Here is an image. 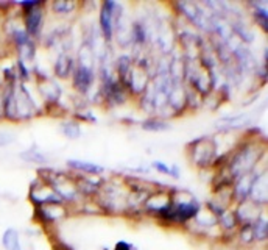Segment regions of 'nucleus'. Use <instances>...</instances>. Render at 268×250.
Instances as JSON below:
<instances>
[{
    "instance_id": "nucleus-1",
    "label": "nucleus",
    "mask_w": 268,
    "mask_h": 250,
    "mask_svg": "<svg viewBox=\"0 0 268 250\" xmlns=\"http://www.w3.org/2000/svg\"><path fill=\"white\" fill-rule=\"evenodd\" d=\"M267 156V144L261 136L245 135L231 153L223 168L229 174L233 181L242 175L254 174L259 163Z\"/></svg>"
},
{
    "instance_id": "nucleus-2",
    "label": "nucleus",
    "mask_w": 268,
    "mask_h": 250,
    "mask_svg": "<svg viewBox=\"0 0 268 250\" xmlns=\"http://www.w3.org/2000/svg\"><path fill=\"white\" fill-rule=\"evenodd\" d=\"M128 194L129 189L123 177H113L109 180L103 179L100 191L94 200L100 207L103 214L109 216H126L128 211Z\"/></svg>"
},
{
    "instance_id": "nucleus-3",
    "label": "nucleus",
    "mask_w": 268,
    "mask_h": 250,
    "mask_svg": "<svg viewBox=\"0 0 268 250\" xmlns=\"http://www.w3.org/2000/svg\"><path fill=\"white\" fill-rule=\"evenodd\" d=\"M187 161L198 171H212L217 161L215 145L212 136H201L186 145Z\"/></svg>"
},
{
    "instance_id": "nucleus-4",
    "label": "nucleus",
    "mask_w": 268,
    "mask_h": 250,
    "mask_svg": "<svg viewBox=\"0 0 268 250\" xmlns=\"http://www.w3.org/2000/svg\"><path fill=\"white\" fill-rule=\"evenodd\" d=\"M125 16L123 5L116 0H103L98 6V33L105 44L114 42V29L119 19Z\"/></svg>"
},
{
    "instance_id": "nucleus-5",
    "label": "nucleus",
    "mask_w": 268,
    "mask_h": 250,
    "mask_svg": "<svg viewBox=\"0 0 268 250\" xmlns=\"http://www.w3.org/2000/svg\"><path fill=\"white\" fill-rule=\"evenodd\" d=\"M170 191H172V188H158V189L151 191L149 196H147L144 205H142V216L158 220L165 213V210L169 208L170 202H172Z\"/></svg>"
},
{
    "instance_id": "nucleus-6",
    "label": "nucleus",
    "mask_w": 268,
    "mask_h": 250,
    "mask_svg": "<svg viewBox=\"0 0 268 250\" xmlns=\"http://www.w3.org/2000/svg\"><path fill=\"white\" fill-rule=\"evenodd\" d=\"M29 200L33 205V208L49 207V205H64V202L58 197V194L47 183H44L39 177H36V180L30 184Z\"/></svg>"
},
{
    "instance_id": "nucleus-7",
    "label": "nucleus",
    "mask_w": 268,
    "mask_h": 250,
    "mask_svg": "<svg viewBox=\"0 0 268 250\" xmlns=\"http://www.w3.org/2000/svg\"><path fill=\"white\" fill-rule=\"evenodd\" d=\"M45 3L33 8L30 11L22 13V27L31 39L39 42L45 30Z\"/></svg>"
},
{
    "instance_id": "nucleus-8",
    "label": "nucleus",
    "mask_w": 268,
    "mask_h": 250,
    "mask_svg": "<svg viewBox=\"0 0 268 250\" xmlns=\"http://www.w3.org/2000/svg\"><path fill=\"white\" fill-rule=\"evenodd\" d=\"M69 214L70 211L66 205H49V207L33 208V220L38 225L45 228L58 225L60 222H62Z\"/></svg>"
},
{
    "instance_id": "nucleus-9",
    "label": "nucleus",
    "mask_w": 268,
    "mask_h": 250,
    "mask_svg": "<svg viewBox=\"0 0 268 250\" xmlns=\"http://www.w3.org/2000/svg\"><path fill=\"white\" fill-rule=\"evenodd\" d=\"M233 210H234L236 219L238 222V227H251L253 224H256L257 219L262 216V213L267 208L256 205L251 200H243V202L236 203Z\"/></svg>"
},
{
    "instance_id": "nucleus-10",
    "label": "nucleus",
    "mask_w": 268,
    "mask_h": 250,
    "mask_svg": "<svg viewBox=\"0 0 268 250\" xmlns=\"http://www.w3.org/2000/svg\"><path fill=\"white\" fill-rule=\"evenodd\" d=\"M75 69V57L69 52V50H62L57 60H55L52 72H53V78L57 80H69L72 77V72Z\"/></svg>"
},
{
    "instance_id": "nucleus-11",
    "label": "nucleus",
    "mask_w": 268,
    "mask_h": 250,
    "mask_svg": "<svg viewBox=\"0 0 268 250\" xmlns=\"http://www.w3.org/2000/svg\"><path fill=\"white\" fill-rule=\"evenodd\" d=\"M67 168L72 174L77 175H88V177H101L105 174V168L98 163L94 161H86V160H77L70 158L66 161Z\"/></svg>"
},
{
    "instance_id": "nucleus-12",
    "label": "nucleus",
    "mask_w": 268,
    "mask_h": 250,
    "mask_svg": "<svg viewBox=\"0 0 268 250\" xmlns=\"http://www.w3.org/2000/svg\"><path fill=\"white\" fill-rule=\"evenodd\" d=\"M248 200L254 202L256 205L262 207V208H267V205H268V177H267V172H262V174H259L254 177Z\"/></svg>"
},
{
    "instance_id": "nucleus-13",
    "label": "nucleus",
    "mask_w": 268,
    "mask_h": 250,
    "mask_svg": "<svg viewBox=\"0 0 268 250\" xmlns=\"http://www.w3.org/2000/svg\"><path fill=\"white\" fill-rule=\"evenodd\" d=\"M256 174H246L238 177L233 181V199H234V205L238 202H243L248 200L249 197V192H251V186H253V181H254Z\"/></svg>"
},
{
    "instance_id": "nucleus-14",
    "label": "nucleus",
    "mask_w": 268,
    "mask_h": 250,
    "mask_svg": "<svg viewBox=\"0 0 268 250\" xmlns=\"http://www.w3.org/2000/svg\"><path fill=\"white\" fill-rule=\"evenodd\" d=\"M246 8L249 10V16H251L254 25H257L264 33H267L268 32V8H267V3L253 2V3H246Z\"/></svg>"
},
{
    "instance_id": "nucleus-15",
    "label": "nucleus",
    "mask_w": 268,
    "mask_h": 250,
    "mask_svg": "<svg viewBox=\"0 0 268 250\" xmlns=\"http://www.w3.org/2000/svg\"><path fill=\"white\" fill-rule=\"evenodd\" d=\"M45 8L52 11L55 16L60 17H67L80 11L81 3L78 2H70V0H55V2L45 3Z\"/></svg>"
},
{
    "instance_id": "nucleus-16",
    "label": "nucleus",
    "mask_w": 268,
    "mask_h": 250,
    "mask_svg": "<svg viewBox=\"0 0 268 250\" xmlns=\"http://www.w3.org/2000/svg\"><path fill=\"white\" fill-rule=\"evenodd\" d=\"M60 132L69 141H78L83 135V128L78 120L73 117H66L60 120Z\"/></svg>"
},
{
    "instance_id": "nucleus-17",
    "label": "nucleus",
    "mask_w": 268,
    "mask_h": 250,
    "mask_svg": "<svg viewBox=\"0 0 268 250\" xmlns=\"http://www.w3.org/2000/svg\"><path fill=\"white\" fill-rule=\"evenodd\" d=\"M141 128L147 133H164L172 130V124L169 120H165L159 116H149L139 124Z\"/></svg>"
},
{
    "instance_id": "nucleus-18",
    "label": "nucleus",
    "mask_w": 268,
    "mask_h": 250,
    "mask_svg": "<svg viewBox=\"0 0 268 250\" xmlns=\"http://www.w3.org/2000/svg\"><path fill=\"white\" fill-rule=\"evenodd\" d=\"M251 228H253V236H254V246L267 244V241H268V214H267V210L262 213V216L257 219L256 224L251 225Z\"/></svg>"
},
{
    "instance_id": "nucleus-19",
    "label": "nucleus",
    "mask_w": 268,
    "mask_h": 250,
    "mask_svg": "<svg viewBox=\"0 0 268 250\" xmlns=\"http://www.w3.org/2000/svg\"><path fill=\"white\" fill-rule=\"evenodd\" d=\"M19 156H21V160H24L25 163L38 164V166H42V168H47V164H49V156L45 155L42 150H39L38 147L27 149V150L21 152Z\"/></svg>"
},
{
    "instance_id": "nucleus-20",
    "label": "nucleus",
    "mask_w": 268,
    "mask_h": 250,
    "mask_svg": "<svg viewBox=\"0 0 268 250\" xmlns=\"http://www.w3.org/2000/svg\"><path fill=\"white\" fill-rule=\"evenodd\" d=\"M2 246L5 250H22L21 244V233L19 230H16L13 227L6 228L2 235Z\"/></svg>"
},
{
    "instance_id": "nucleus-21",
    "label": "nucleus",
    "mask_w": 268,
    "mask_h": 250,
    "mask_svg": "<svg viewBox=\"0 0 268 250\" xmlns=\"http://www.w3.org/2000/svg\"><path fill=\"white\" fill-rule=\"evenodd\" d=\"M234 241L240 247H253L254 246V236H253V228L251 227H238V230L234 235Z\"/></svg>"
},
{
    "instance_id": "nucleus-22",
    "label": "nucleus",
    "mask_w": 268,
    "mask_h": 250,
    "mask_svg": "<svg viewBox=\"0 0 268 250\" xmlns=\"http://www.w3.org/2000/svg\"><path fill=\"white\" fill-rule=\"evenodd\" d=\"M75 120H78V122L83 125V122L85 124H95L97 122V117L94 116V113L92 111H89L88 108H81V109H77L75 114L72 116Z\"/></svg>"
},
{
    "instance_id": "nucleus-23",
    "label": "nucleus",
    "mask_w": 268,
    "mask_h": 250,
    "mask_svg": "<svg viewBox=\"0 0 268 250\" xmlns=\"http://www.w3.org/2000/svg\"><path fill=\"white\" fill-rule=\"evenodd\" d=\"M150 169L154 171L156 174H159V175H167V177H169V174H170V164L164 163V161H159V160H154V161L150 163Z\"/></svg>"
},
{
    "instance_id": "nucleus-24",
    "label": "nucleus",
    "mask_w": 268,
    "mask_h": 250,
    "mask_svg": "<svg viewBox=\"0 0 268 250\" xmlns=\"http://www.w3.org/2000/svg\"><path fill=\"white\" fill-rule=\"evenodd\" d=\"M16 143V136L10 132H2L0 130V147H8Z\"/></svg>"
},
{
    "instance_id": "nucleus-25",
    "label": "nucleus",
    "mask_w": 268,
    "mask_h": 250,
    "mask_svg": "<svg viewBox=\"0 0 268 250\" xmlns=\"http://www.w3.org/2000/svg\"><path fill=\"white\" fill-rule=\"evenodd\" d=\"M42 3H45V2H39V0H25V2H19L16 5L21 8L22 13H25V11H30V10H33V8L42 5Z\"/></svg>"
},
{
    "instance_id": "nucleus-26",
    "label": "nucleus",
    "mask_w": 268,
    "mask_h": 250,
    "mask_svg": "<svg viewBox=\"0 0 268 250\" xmlns=\"http://www.w3.org/2000/svg\"><path fill=\"white\" fill-rule=\"evenodd\" d=\"M111 250H136L134 246L131 243H128V241H117V243L114 244V247Z\"/></svg>"
},
{
    "instance_id": "nucleus-27",
    "label": "nucleus",
    "mask_w": 268,
    "mask_h": 250,
    "mask_svg": "<svg viewBox=\"0 0 268 250\" xmlns=\"http://www.w3.org/2000/svg\"><path fill=\"white\" fill-rule=\"evenodd\" d=\"M169 177H172L173 180H179L181 179V169L178 164H172L170 166V174Z\"/></svg>"
},
{
    "instance_id": "nucleus-28",
    "label": "nucleus",
    "mask_w": 268,
    "mask_h": 250,
    "mask_svg": "<svg viewBox=\"0 0 268 250\" xmlns=\"http://www.w3.org/2000/svg\"><path fill=\"white\" fill-rule=\"evenodd\" d=\"M53 250H73L70 246L67 244H62V243H55L53 244Z\"/></svg>"
},
{
    "instance_id": "nucleus-29",
    "label": "nucleus",
    "mask_w": 268,
    "mask_h": 250,
    "mask_svg": "<svg viewBox=\"0 0 268 250\" xmlns=\"http://www.w3.org/2000/svg\"><path fill=\"white\" fill-rule=\"evenodd\" d=\"M3 119V114H2V88H0V120Z\"/></svg>"
},
{
    "instance_id": "nucleus-30",
    "label": "nucleus",
    "mask_w": 268,
    "mask_h": 250,
    "mask_svg": "<svg viewBox=\"0 0 268 250\" xmlns=\"http://www.w3.org/2000/svg\"><path fill=\"white\" fill-rule=\"evenodd\" d=\"M22 250H25V249H22Z\"/></svg>"
}]
</instances>
